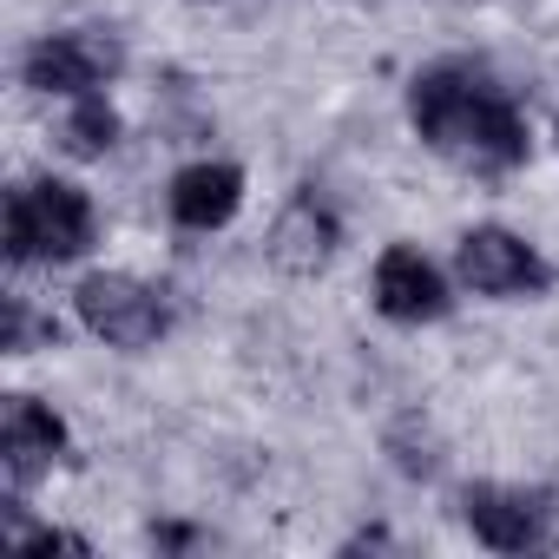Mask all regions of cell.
<instances>
[{
  "label": "cell",
  "mask_w": 559,
  "mask_h": 559,
  "mask_svg": "<svg viewBox=\"0 0 559 559\" xmlns=\"http://www.w3.org/2000/svg\"><path fill=\"white\" fill-rule=\"evenodd\" d=\"M376 310L389 323H441L448 317V276L415 243H389L376 257Z\"/></svg>",
  "instance_id": "52a82bcc"
},
{
  "label": "cell",
  "mask_w": 559,
  "mask_h": 559,
  "mask_svg": "<svg viewBox=\"0 0 559 559\" xmlns=\"http://www.w3.org/2000/svg\"><path fill=\"white\" fill-rule=\"evenodd\" d=\"M80 323L112 349H152L165 336V304L126 270H93L80 284Z\"/></svg>",
  "instance_id": "8992f818"
},
{
  "label": "cell",
  "mask_w": 559,
  "mask_h": 559,
  "mask_svg": "<svg viewBox=\"0 0 559 559\" xmlns=\"http://www.w3.org/2000/svg\"><path fill=\"white\" fill-rule=\"evenodd\" d=\"M336 243H343V224H336V211L317 191H297L270 224V263L290 270V276H317L336 257Z\"/></svg>",
  "instance_id": "9c48e42d"
},
{
  "label": "cell",
  "mask_w": 559,
  "mask_h": 559,
  "mask_svg": "<svg viewBox=\"0 0 559 559\" xmlns=\"http://www.w3.org/2000/svg\"><path fill=\"white\" fill-rule=\"evenodd\" d=\"M34 343H60V323H53V317H34L27 297H8V336H0V349H8V356H27Z\"/></svg>",
  "instance_id": "7c38bea8"
},
{
  "label": "cell",
  "mask_w": 559,
  "mask_h": 559,
  "mask_svg": "<svg viewBox=\"0 0 559 559\" xmlns=\"http://www.w3.org/2000/svg\"><path fill=\"white\" fill-rule=\"evenodd\" d=\"M454 270H461V284H467L474 297H493V304L539 297V290L552 284L546 257H539L526 237L500 230V224H480V230H467V237H461V250H454Z\"/></svg>",
  "instance_id": "277c9868"
},
{
  "label": "cell",
  "mask_w": 559,
  "mask_h": 559,
  "mask_svg": "<svg viewBox=\"0 0 559 559\" xmlns=\"http://www.w3.org/2000/svg\"><path fill=\"white\" fill-rule=\"evenodd\" d=\"M0 461H8L14 487H34L40 474H53V461H67V421L34 395H8V408H0Z\"/></svg>",
  "instance_id": "ba28073f"
},
{
  "label": "cell",
  "mask_w": 559,
  "mask_h": 559,
  "mask_svg": "<svg viewBox=\"0 0 559 559\" xmlns=\"http://www.w3.org/2000/svg\"><path fill=\"white\" fill-rule=\"evenodd\" d=\"M60 139H67V152H73V158H106V152L119 145V112L106 106V93L73 99V112H67Z\"/></svg>",
  "instance_id": "8fae6325"
},
{
  "label": "cell",
  "mask_w": 559,
  "mask_h": 559,
  "mask_svg": "<svg viewBox=\"0 0 559 559\" xmlns=\"http://www.w3.org/2000/svg\"><path fill=\"white\" fill-rule=\"evenodd\" d=\"M408 119L428 152H441L448 165H461L474 178H507L526 165V119L487 67L435 60L408 86Z\"/></svg>",
  "instance_id": "6da1fadb"
},
{
  "label": "cell",
  "mask_w": 559,
  "mask_h": 559,
  "mask_svg": "<svg viewBox=\"0 0 559 559\" xmlns=\"http://www.w3.org/2000/svg\"><path fill=\"white\" fill-rule=\"evenodd\" d=\"M461 520L493 552H539V546H552V500L533 493V487L474 480V487H461Z\"/></svg>",
  "instance_id": "5b68a950"
},
{
  "label": "cell",
  "mask_w": 559,
  "mask_h": 559,
  "mask_svg": "<svg viewBox=\"0 0 559 559\" xmlns=\"http://www.w3.org/2000/svg\"><path fill=\"white\" fill-rule=\"evenodd\" d=\"M119 67H126V53H119V40H112V34H99V27L47 34V40H34V47H27V60H21L27 86H34V93H47V99H86V93H99Z\"/></svg>",
  "instance_id": "3957f363"
},
{
  "label": "cell",
  "mask_w": 559,
  "mask_h": 559,
  "mask_svg": "<svg viewBox=\"0 0 559 559\" xmlns=\"http://www.w3.org/2000/svg\"><path fill=\"white\" fill-rule=\"evenodd\" d=\"M237 204H243V171L224 158H198L171 178V217L185 230H217L237 217Z\"/></svg>",
  "instance_id": "30bf717a"
},
{
  "label": "cell",
  "mask_w": 559,
  "mask_h": 559,
  "mask_svg": "<svg viewBox=\"0 0 559 559\" xmlns=\"http://www.w3.org/2000/svg\"><path fill=\"white\" fill-rule=\"evenodd\" d=\"M93 250V198L67 178H34L8 198V257L14 263H73Z\"/></svg>",
  "instance_id": "7a4b0ae2"
}]
</instances>
